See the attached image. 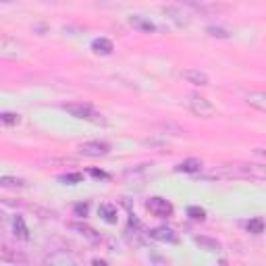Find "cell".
Wrapping results in <instances>:
<instances>
[{
	"label": "cell",
	"instance_id": "obj_1",
	"mask_svg": "<svg viewBox=\"0 0 266 266\" xmlns=\"http://www.w3.org/2000/svg\"><path fill=\"white\" fill-rule=\"evenodd\" d=\"M210 179H264L266 177V168L258 164H222L216 166L214 171L208 175Z\"/></svg>",
	"mask_w": 266,
	"mask_h": 266
},
{
	"label": "cell",
	"instance_id": "obj_2",
	"mask_svg": "<svg viewBox=\"0 0 266 266\" xmlns=\"http://www.w3.org/2000/svg\"><path fill=\"white\" fill-rule=\"evenodd\" d=\"M71 116H75V119H83V121H94V123H100L102 119H98V112H96L90 104H81V102H73V104H65L62 106Z\"/></svg>",
	"mask_w": 266,
	"mask_h": 266
},
{
	"label": "cell",
	"instance_id": "obj_3",
	"mask_svg": "<svg viewBox=\"0 0 266 266\" xmlns=\"http://www.w3.org/2000/svg\"><path fill=\"white\" fill-rule=\"evenodd\" d=\"M187 108L196 116H204V119L214 114V106H212V102L206 100L204 96H196V94H191L187 98Z\"/></svg>",
	"mask_w": 266,
	"mask_h": 266
},
{
	"label": "cell",
	"instance_id": "obj_4",
	"mask_svg": "<svg viewBox=\"0 0 266 266\" xmlns=\"http://www.w3.org/2000/svg\"><path fill=\"white\" fill-rule=\"evenodd\" d=\"M148 210H150L152 214L158 216V218H166V216L173 214L171 202H166L164 198H152L150 202H148Z\"/></svg>",
	"mask_w": 266,
	"mask_h": 266
},
{
	"label": "cell",
	"instance_id": "obj_5",
	"mask_svg": "<svg viewBox=\"0 0 266 266\" xmlns=\"http://www.w3.org/2000/svg\"><path fill=\"white\" fill-rule=\"evenodd\" d=\"M162 10H164V15L171 17L179 27H187V25L191 23V19H189L191 13H189V10H185L183 6H179V4H177V6H164Z\"/></svg>",
	"mask_w": 266,
	"mask_h": 266
},
{
	"label": "cell",
	"instance_id": "obj_6",
	"mask_svg": "<svg viewBox=\"0 0 266 266\" xmlns=\"http://www.w3.org/2000/svg\"><path fill=\"white\" fill-rule=\"evenodd\" d=\"M108 150H110V146L104 144V142H86V144H81V148H79L81 154L92 156V158H98V156L108 154Z\"/></svg>",
	"mask_w": 266,
	"mask_h": 266
},
{
	"label": "cell",
	"instance_id": "obj_7",
	"mask_svg": "<svg viewBox=\"0 0 266 266\" xmlns=\"http://www.w3.org/2000/svg\"><path fill=\"white\" fill-rule=\"evenodd\" d=\"M129 25L137 31H142V34H154L156 31V25L152 23L150 19H146V17H140V15H131L129 17Z\"/></svg>",
	"mask_w": 266,
	"mask_h": 266
},
{
	"label": "cell",
	"instance_id": "obj_8",
	"mask_svg": "<svg viewBox=\"0 0 266 266\" xmlns=\"http://www.w3.org/2000/svg\"><path fill=\"white\" fill-rule=\"evenodd\" d=\"M183 79L194 86H208V75L200 69H185L183 71Z\"/></svg>",
	"mask_w": 266,
	"mask_h": 266
},
{
	"label": "cell",
	"instance_id": "obj_9",
	"mask_svg": "<svg viewBox=\"0 0 266 266\" xmlns=\"http://www.w3.org/2000/svg\"><path fill=\"white\" fill-rule=\"evenodd\" d=\"M150 237L156 241H166V243H177V235L173 229H166V227H158L154 231H150Z\"/></svg>",
	"mask_w": 266,
	"mask_h": 266
},
{
	"label": "cell",
	"instance_id": "obj_10",
	"mask_svg": "<svg viewBox=\"0 0 266 266\" xmlns=\"http://www.w3.org/2000/svg\"><path fill=\"white\" fill-rule=\"evenodd\" d=\"M92 50L96 52V54H112V50H114V46H112V42L108 40V38H96L94 42H92Z\"/></svg>",
	"mask_w": 266,
	"mask_h": 266
},
{
	"label": "cell",
	"instance_id": "obj_11",
	"mask_svg": "<svg viewBox=\"0 0 266 266\" xmlns=\"http://www.w3.org/2000/svg\"><path fill=\"white\" fill-rule=\"evenodd\" d=\"M246 100L250 106H254V108L266 112V92H252L246 96Z\"/></svg>",
	"mask_w": 266,
	"mask_h": 266
},
{
	"label": "cell",
	"instance_id": "obj_12",
	"mask_svg": "<svg viewBox=\"0 0 266 266\" xmlns=\"http://www.w3.org/2000/svg\"><path fill=\"white\" fill-rule=\"evenodd\" d=\"M13 233H15V237L21 239V241H27L29 239V231H27L25 222H23V218H21V216H15L13 218Z\"/></svg>",
	"mask_w": 266,
	"mask_h": 266
},
{
	"label": "cell",
	"instance_id": "obj_13",
	"mask_svg": "<svg viewBox=\"0 0 266 266\" xmlns=\"http://www.w3.org/2000/svg\"><path fill=\"white\" fill-rule=\"evenodd\" d=\"M77 260L69 256L67 252H60V254H50V256H46V264H60V266H65V264H75Z\"/></svg>",
	"mask_w": 266,
	"mask_h": 266
},
{
	"label": "cell",
	"instance_id": "obj_14",
	"mask_svg": "<svg viewBox=\"0 0 266 266\" xmlns=\"http://www.w3.org/2000/svg\"><path fill=\"white\" fill-rule=\"evenodd\" d=\"M177 171H181V173H200L202 171V162L196 160V158H187V160L177 164Z\"/></svg>",
	"mask_w": 266,
	"mask_h": 266
},
{
	"label": "cell",
	"instance_id": "obj_15",
	"mask_svg": "<svg viewBox=\"0 0 266 266\" xmlns=\"http://www.w3.org/2000/svg\"><path fill=\"white\" fill-rule=\"evenodd\" d=\"M194 241L198 243L202 250H206V252H218V250H220V243H218L216 239L206 237V235H200V237H196Z\"/></svg>",
	"mask_w": 266,
	"mask_h": 266
},
{
	"label": "cell",
	"instance_id": "obj_16",
	"mask_svg": "<svg viewBox=\"0 0 266 266\" xmlns=\"http://www.w3.org/2000/svg\"><path fill=\"white\" fill-rule=\"evenodd\" d=\"M98 214L106 220V222H116V206L114 204H102L100 208H98Z\"/></svg>",
	"mask_w": 266,
	"mask_h": 266
},
{
	"label": "cell",
	"instance_id": "obj_17",
	"mask_svg": "<svg viewBox=\"0 0 266 266\" xmlns=\"http://www.w3.org/2000/svg\"><path fill=\"white\" fill-rule=\"evenodd\" d=\"M0 258H2L4 262H13V264H17V262L19 264H25L27 262V258L23 256V254H10L6 246L2 248V252H0Z\"/></svg>",
	"mask_w": 266,
	"mask_h": 266
},
{
	"label": "cell",
	"instance_id": "obj_18",
	"mask_svg": "<svg viewBox=\"0 0 266 266\" xmlns=\"http://www.w3.org/2000/svg\"><path fill=\"white\" fill-rule=\"evenodd\" d=\"M246 229L252 233V235H260V233H264V229H266V222L262 218H250L246 222Z\"/></svg>",
	"mask_w": 266,
	"mask_h": 266
},
{
	"label": "cell",
	"instance_id": "obj_19",
	"mask_svg": "<svg viewBox=\"0 0 266 266\" xmlns=\"http://www.w3.org/2000/svg\"><path fill=\"white\" fill-rule=\"evenodd\" d=\"M71 229H75V231H79L83 237H88L90 241H98L100 239V235L98 233H96L94 229H90V227H86V225H79V222H73L71 225Z\"/></svg>",
	"mask_w": 266,
	"mask_h": 266
},
{
	"label": "cell",
	"instance_id": "obj_20",
	"mask_svg": "<svg viewBox=\"0 0 266 266\" xmlns=\"http://www.w3.org/2000/svg\"><path fill=\"white\" fill-rule=\"evenodd\" d=\"M2 125H6V127H13V125H17L21 119H19V114L17 112H2Z\"/></svg>",
	"mask_w": 266,
	"mask_h": 266
},
{
	"label": "cell",
	"instance_id": "obj_21",
	"mask_svg": "<svg viewBox=\"0 0 266 266\" xmlns=\"http://www.w3.org/2000/svg\"><path fill=\"white\" fill-rule=\"evenodd\" d=\"M0 185H2V187H25L23 181H21V179H15V177H2Z\"/></svg>",
	"mask_w": 266,
	"mask_h": 266
},
{
	"label": "cell",
	"instance_id": "obj_22",
	"mask_svg": "<svg viewBox=\"0 0 266 266\" xmlns=\"http://www.w3.org/2000/svg\"><path fill=\"white\" fill-rule=\"evenodd\" d=\"M60 181H62V183H69V185H73V183H81V181H83V175H81V173H69V175H62Z\"/></svg>",
	"mask_w": 266,
	"mask_h": 266
},
{
	"label": "cell",
	"instance_id": "obj_23",
	"mask_svg": "<svg viewBox=\"0 0 266 266\" xmlns=\"http://www.w3.org/2000/svg\"><path fill=\"white\" fill-rule=\"evenodd\" d=\"M187 214L194 218V220H204L206 218V212L202 210V208H198V206H189L187 208Z\"/></svg>",
	"mask_w": 266,
	"mask_h": 266
},
{
	"label": "cell",
	"instance_id": "obj_24",
	"mask_svg": "<svg viewBox=\"0 0 266 266\" xmlns=\"http://www.w3.org/2000/svg\"><path fill=\"white\" fill-rule=\"evenodd\" d=\"M206 31H208V36H212V38H222V40L229 38V31L222 29V27H208Z\"/></svg>",
	"mask_w": 266,
	"mask_h": 266
},
{
	"label": "cell",
	"instance_id": "obj_25",
	"mask_svg": "<svg viewBox=\"0 0 266 266\" xmlns=\"http://www.w3.org/2000/svg\"><path fill=\"white\" fill-rule=\"evenodd\" d=\"M73 210H75V214H77V216H81V218H83V216L88 214V204H77Z\"/></svg>",
	"mask_w": 266,
	"mask_h": 266
},
{
	"label": "cell",
	"instance_id": "obj_26",
	"mask_svg": "<svg viewBox=\"0 0 266 266\" xmlns=\"http://www.w3.org/2000/svg\"><path fill=\"white\" fill-rule=\"evenodd\" d=\"M92 175H94V177H98V179H106V177H108V175H106V173H102V171H96V168L92 171Z\"/></svg>",
	"mask_w": 266,
	"mask_h": 266
}]
</instances>
